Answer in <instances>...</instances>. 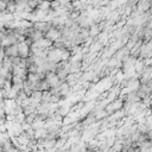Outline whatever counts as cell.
<instances>
[{
    "instance_id": "obj_1",
    "label": "cell",
    "mask_w": 152,
    "mask_h": 152,
    "mask_svg": "<svg viewBox=\"0 0 152 152\" xmlns=\"http://www.w3.org/2000/svg\"><path fill=\"white\" fill-rule=\"evenodd\" d=\"M151 4H152V0H138V2L135 5V10L139 13L148 12L150 7H151Z\"/></svg>"
},
{
    "instance_id": "obj_2",
    "label": "cell",
    "mask_w": 152,
    "mask_h": 152,
    "mask_svg": "<svg viewBox=\"0 0 152 152\" xmlns=\"http://www.w3.org/2000/svg\"><path fill=\"white\" fill-rule=\"evenodd\" d=\"M45 37H46L48 39L52 40V42H56V40H58V39L62 37V32H61L59 30H57L56 27L52 26V27L45 33Z\"/></svg>"
},
{
    "instance_id": "obj_3",
    "label": "cell",
    "mask_w": 152,
    "mask_h": 152,
    "mask_svg": "<svg viewBox=\"0 0 152 152\" xmlns=\"http://www.w3.org/2000/svg\"><path fill=\"white\" fill-rule=\"evenodd\" d=\"M102 31V26L100 23H94L89 26V34L90 37H95V36H99V33Z\"/></svg>"
},
{
    "instance_id": "obj_4",
    "label": "cell",
    "mask_w": 152,
    "mask_h": 152,
    "mask_svg": "<svg viewBox=\"0 0 152 152\" xmlns=\"http://www.w3.org/2000/svg\"><path fill=\"white\" fill-rule=\"evenodd\" d=\"M122 100H115V101H113L110 104H108L107 107H106V110H107V113L109 114L110 112H113V110H118V109H120L121 107H122Z\"/></svg>"
},
{
    "instance_id": "obj_5",
    "label": "cell",
    "mask_w": 152,
    "mask_h": 152,
    "mask_svg": "<svg viewBox=\"0 0 152 152\" xmlns=\"http://www.w3.org/2000/svg\"><path fill=\"white\" fill-rule=\"evenodd\" d=\"M59 6H61V2H59L58 0H52V1L50 2V8H51V10H55V11H56Z\"/></svg>"
},
{
    "instance_id": "obj_6",
    "label": "cell",
    "mask_w": 152,
    "mask_h": 152,
    "mask_svg": "<svg viewBox=\"0 0 152 152\" xmlns=\"http://www.w3.org/2000/svg\"><path fill=\"white\" fill-rule=\"evenodd\" d=\"M6 7H7V2L5 0H0V13L1 12H5L6 11Z\"/></svg>"
},
{
    "instance_id": "obj_7",
    "label": "cell",
    "mask_w": 152,
    "mask_h": 152,
    "mask_svg": "<svg viewBox=\"0 0 152 152\" xmlns=\"http://www.w3.org/2000/svg\"><path fill=\"white\" fill-rule=\"evenodd\" d=\"M48 1H52V0H48Z\"/></svg>"
}]
</instances>
